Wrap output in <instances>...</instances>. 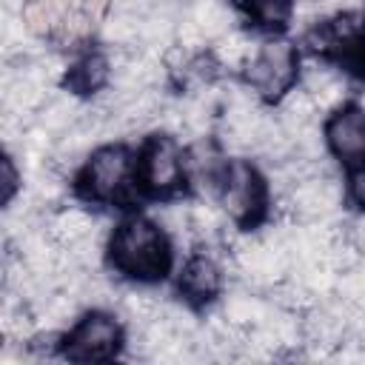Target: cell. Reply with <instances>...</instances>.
I'll return each instance as SVG.
<instances>
[{"mask_svg":"<svg viewBox=\"0 0 365 365\" xmlns=\"http://www.w3.org/2000/svg\"><path fill=\"white\" fill-rule=\"evenodd\" d=\"M108 257L120 274L143 282L163 279L171 265L165 231L145 217H131L114 228L108 240Z\"/></svg>","mask_w":365,"mask_h":365,"instance_id":"cell-1","label":"cell"},{"mask_svg":"<svg viewBox=\"0 0 365 365\" xmlns=\"http://www.w3.org/2000/svg\"><path fill=\"white\" fill-rule=\"evenodd\" d=\"M297 71V48L288 40H268L245 63V83L262 100H282L291 91Z\"/></svg>","mask_w":365,"mask_h":365,"instance_id":"cell-2","label":"cell"},{"mask_svg":"<svg viewBox=\"0 0 365 365\" xmlns=\"http://www.w3.org/2000/svg\"><path fill=\"white\" fill-rule=\"evenodd\" d=\"M220 205L228 214V220L240 225H251L265 211V182L254 165L245 160H234L225 165V174L220 180Z\"/></svg>","mask_w":365,"mask_h":365,"instance_id":"cell-3","label":"cell"},{"mask_svg":"<svg viewBox=\"0 0 365 365\" xmlns=\"http://www.w3.org/2000/svg\"><path fill=\"white\" fill-rule=\"evenodd\" d=\"M123 345L120 322L106 311L86 314L63 342V354L71 362H106L114 359Z\"/></svg>","mask_w":365,"mask_h":365,"instance_id":"cell-4","label":"cell"},{"mask_svg":"<svg viewBox=\"0 0 365 365\" xmlns=\"http://www.w3.org/2000/svg\"><path fill=\"white\" fill-rule=\"evenodd\" d=\"M131 177V154L123 145L97 148L83 168V194L94 202H114L123 197Z\"/></svg>","mask_w":365,"mask_h":365,"instance_id":"cell-5","label":"cell"},{"mask_svg":"<svg viewBox=\"0 0 365 365\" xmlns=\"http://www.w3.org/2000/svg\"><path fill=\"white\" fill-rule=\"evenodd\" d=\"M140 174L148 191L168 194L185 180V154L168 134H154L140 157Z\"/></svg>","mask_w":365,"mask_h":365,"instance_id":"cell-6","label":"cell"},{"mask_svg":"<svg viewBox=\"0 0 365 365\" xmlns=\"http://www.w3.org/2000/svg\"><path fill=\"white\" fill-rule=\"evenodd\" d=\"M328 148L339 160H359L365 157V108L362 106H339L325 123Z\"/></svg>","mask_w":365,"mask_h":365,"instance_id":"cell-7","label":"cell"},{"mask_svg":"<svg viewBox=\"0 0 365 365\" xmlns=\"http://www.w3.org/2000/svg\"><path fill=\"white\" fill-rule=\"evenodd\" d=\"M222 291V268L211 254H194L180 271V294L188 302H211Z\"/></svg>","mask_w":365,"mask_h":365,"instance_id":"cell-8","label":"cell"},{"mask_svg":"<svg viewBox=\"0 0 365 365\" xmlns=\"http://www.w3.org/2000/svg\"><path fill=\"white\" fill-rule=\"evenodd\" d=\"M111 80V63L103 51H88L83 54L68 71H66V86L74 94H94L106 88Z\"/></svg>","mask_w":365,"mask_h":365,"instance_id":"cell-9","label":"cell"},{"mask_svg":"<svg viewBox=\"0 0 365 365\" xmlns=\"http://www.w3.org/2000/svg\"><path fill=\"white\" fill-rule=\"evenodd\" d=\"M48 237L60 245V248H77L88 240H94V220L88 211L83 208H63L51 217V228Z\"/></svg>","mask_w":365,"mask_h":365,"instance_id":"cell-10","label":"cell"},{"mask_svg":"<svg viewBox=\"0 0 365 365\" xmlns=\"http://www.w3.org/2000/svg\"><path fill=\"white\" fill-rule=\"evenodd\" d=\"M185 20L197 29V34L202 40L205 37L220 40V37H225L231 31V14H228V9L220 0H200Z\"/></svg>","mask_w":365,"mask_h":365,"instance_id":"cell-11","label":"cell"},{"mask_svg":"<svg viewBox=\"0 0 365 365\" xmlns=\"http://www.w3.org/2000/svg\"><path fill=\"white\" fill-rule=\"evenodd\" d=\"M305 91L311 94V100L317 103V108H328V106H336L345 94V83L342 77H336L334 71L328 68H314L308 74V83H305Z\"/></svg>","mask_w":365,"mask_h":365,"instance_id":"cell-12","label":"cell"},{"mask_svg":"<svg viewBox=\"0 0 365 365\" xmlns=\"http://www.w3.org/2000/svg\"><path fill=\"white\" fill-rule=\"evenodd\" d=\"M245 6L262 29H282L294 11V0H245Z\"/></svg>","mask_w":365,"mask_h":365,"instance_id":"cell-13","label":"cell"},{"mask_svg":"<svg viewBox=\"0 0 365 365\" xmlns=\"http://www.w3.org/2000/svg\"><path fill=\"white\" fill-rule=\"evenodd\" d=\"M20 180H23V174L17 171L14 157L6 154V157H3V205H6V208L11 205V200H14L17 188H20Z\"/></svg>","mask_w":365,"mask_h":365,"instance_id":"cell-14","label":"cell"},{"mask_svg":"<svg viewBox=\"0 0 365 365\" xmlns=\"http://www.w3.org/2000/svg\"><path fill=\"white\" fill-rule=\"evenodd\" d=\"M348 197L354 200V205H359L365 211V163L351 171V177H348Z\"/></svg>","mask_w":365,"mask_h":365,"instance_id":"cell-15","label":"cell"},{"mask_svg":"<svg viewBox=\"0 0 365 365\" xmlns=\"http://www.w3.org/2000/svg\"><path fill=\"white\" fill-rule=\"evenodd\" d=\"M359 60H362V66H365V34H362V43H359Z\"/></svg>","mask_w":365,"mask_h":365,"instance_id":"cell-16","label":"cell"}]
</instances>
